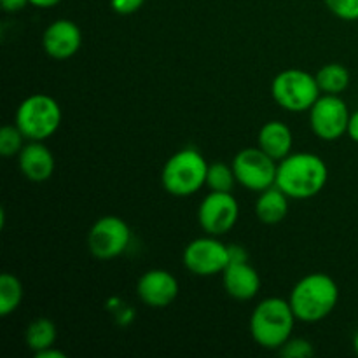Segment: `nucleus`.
Masks as SVG:
<instances>
[{
  "label": "nucleus",
  "instance_id": "obj_1",
  "mask_svg": "<svg viewBox=\"0 0 358 358\" xmlns=\"http://www.w3.org/2000/svg\"><path fill=\"white\" fill-rule=\"evenodd\" d=\"M327 178V164L320 156L294 152L278 161L275 185H278L289 198L308 199L324 191Z\"/></svg>",
  "mask_w": 358,
  "mask_h": 358
},
{
  "label": "nucleus",
  "instance_id": "obj_2",
  "mask_svg": "<svg viewBox=\"0 0 358 358\" xmlns=\"http://www.w3.org/2000/svg\"><path fill=\"white\" fill-rule=\"evenodd\" d=\"M339 301L338 283L325 273H311L292 289L289 303L297 320L315 324L332 313Z\"/></svg>",
  "mask_w": 358,
  "mask_h": 358
},
{
  "label": "nucleus",
  "instance_id": "obj_3",
  "mask_svg": "<svg viewBox=\"0 0 358 358\" xmlns=\"http://www.w3.org/2000/svg\"><path fill=\"white\" fill-rule=\"evenodd\" d=\"M296 315L289 301L268 297L255 306L250 317V334L261 348L280 350L292 338Z\"/></svg>",
  "mask_w": 358,
  "mask_h": 358
},
{
  "label": "nucleus",
  "instance_id": "obj_4",
  "mask_svg": "<svg viewBox=\"0 0 358 358\" xmlns=\"http://www.w3.org/2000/svg\"><path fill=\"white\" fill-rule=\"evenodd\" d=\"M208 163L196 149H182L164 163L161 184L164 191L177 198H187L206 185Z\"/></svg>",
  "mask_w": 358,
  "mask_h": 358
},
{
  "label": "nucleus",
  "instance_id": "obj_5",
  "mask_svg": "<svg viewBox=\"0 0 358 358\" xmlns=\"http://www.w3.org/2000/svg\"><path fill=\"white\" fill-rule=\"evenodd\" d=\"M14 124L20 128L27 140L44 142L58 131L62 124V108L49 94H30L17 107Z\"/></svg>",
  "mask_w": 358,
  "mask_h": 358
},
{
  "label": "nucleus",
  "instance_id": "obj_6",
  "mask_svg": "<svg viewBox=\"0 0 358 358\" xmlns=\"http://www.w3.org/2000/svg\"><path fill=\"white\" fill-rule=\"evenodd\" d=\"M273 100L289 112H306L320 98L317 77L299 69L280 72L271 83Z\"/></svg>",
  "mask_w": 358,
  "mask_h": 358
},
{
  "label": "nucleus",
  "instance_id": "obj_7",
  "mask_svg": "<svg viewBox=\"0 0 358 358\" xmlns=\"http://www.w3.org/2000/svg\"><path fill=\"white\" fill-rule=\"evenodd\" d=\"M231 164H233L238 184L243 185L248 191L262 192L264 189L275 185L278 161L273 159L259 147L241 149Z\"/></svg>",
  "mask_w": 358,
  "mask_h": 358
},
{
  "label": "nucleus",
  "instance_id": "obj_8",
  "mask_svg": "<svg viewBox=\"0 0 358 358\" xmlns=\"http://www.w3.org/2000/svg\"><path fill=\"white\" fill-rule=\"evenodd\" d=\"M131 240L129 226L115 215H105L93 224L87 234V247L93 257L110 261L128 248Z\"/></svg>",
  "mask_w": 358,
  "mask_h": 358
},
{
  "label": "nucleus",
  "instance_id": "obj_9",
  "mask_svg": "<svg viewBox=\"0 0 358 358\" xmlns=\"http://www.w3.org/2000/svg\"><path fill=\"white\" fill-rule=\"evenodd\" d=\"M184 266L196 276H213L224 273L231 262V250L217 236L196 238L185 247Z\"/></svg>",
  "mask_w": 358,
  "mask_h": 358
},
{
  "label": "nucleus",
  "instance_id": "obj_10",
  "mask_svg": "<svg viewBox=\"0 0 358 358\" xmlns=\"http://www.w3.org/2000/svg\"><path fill=\"white\" fill-rule=\"evenodd\" d=\"M350 112L339 94H320L310 108V124L315 135L325 142H334L346 135Z\"/></svg>",
  "mask_w": 358,
  "mask_h": 358
},
{
  "label": "nucleus",
  "instance_id": "obj_11",
  "mask_svg": "<svg viewBox=\"0 0 358 358\" xmlns=\"http://www.w3.org/2000/svg\"><path fill=\"white\" fill-rule=\"evenodd\" d=\"M238 217H240V205L233 192L210 191L198 208L199 226L212 236L229 233L236 226Z\"/></svg>",
  "mask_w": 358,
  "mask_h": 358
},
{
  "label": "nucleus",
  "instance_id": "obj_12",
  "mask_svg": "<svg viewBox=\"0 0 358 358\" xmlns=\"http://www.w3.org/2000/svg\"><path fill=\"white\" fill-rule=\"evenodd\" d=\"M140 301L149 308H166L177 299L178 282L166 269H150L136 283Z\"/></svg>",
  "mask_w": 358,
  "mask_h": 358
},
{
  "label": "nucleus",
  "instance_id": "obj_13",
  "mask_svg": "<svg viewBox=\"0 0 358 358\" xmlns=\"http://www.w3.org/2000/svg\"><path fill=\"white\" fill-rule=\"evenodd\" d=\"M83 44L80 28L70 20H56L45 28L42 35L44 51L55 59H69L79 51Z\"/></svg>",
  "mask_w": 358,
  "mask_h": 358
},
{
  "label": "nucleus",
  "instance_id": "obj_14",
  "mask_svg": "<svg viewBox=\"0 0 358 358\" xmlns=\"http://www.w3.org/2000/svg\"><path fill=\"white\" fill-rule=\"evenodd\" d=\"M224 289L233 299L250 301L261 290V276L247 259H234L224 269Z\"/></svg>",
  "mask_w": 358,
  "mask_h": 358
},
{
  "label": "nucleus",
  "instance_id": "obj_15",
  "mask_svg": "<svg viewBox=\"0 0 358 358\" xmlns=\"http://www.w3.org/2000/svg\"><path fill=\"white\" fill-rule=\"evenodd\" d=\"M20 170L27 180L41 184L49 180L55 173V156L51 150L44 145V142H31L28 140L27 145L17 154Z\"/></svg>",
  "mask_w": 358,
  "mask_h": 358
},
{
  "label": "nucleus",
  "instance_id": "obj_16",
  "mask_svg": "<svg viewBox=\"0 0 358 358\" xmlns=\"http://www.w3.org/2000/svg\"><path fill=\"white\" fill-rule=\"evenodd\" d=\"M294 136L287 124L280 121H269L261 128L257 136V147L264 150L275 161H282L292 154Z\"/></svg>",
  "mask_w": 358,
  "mask_h": 358
},
{
  "label": "nucleus",
  "instance_id": "obj_17",
  "mask_svg": "<svg viewBox=\"0 0 358 358\" xmlns=\"http://www.w3.org/2000/svg\"><path fill=\"white\" fill-rule=\"evenodd\" d=\"M287 213H289V196L278 185H271L259 192L257 203H255V215L262 224L275 226L285 219Z\"/></svg>",
  "mask_w": 358,
  "mask_h": 358
},
{
  "label": "nucleus",
  "instance_id": "obj_18",
  "mask_svg": "<svg viewBox=\"0 0 358 358\" xmlns=\"http://www.w3.org/2000/svg\"><path fill=\"white\" fill-rule=\"evenodd\" d=\"M56 338H58V332H56L55 322L45 317L34 320L24 331V341L34 353L42 352L49 346H55Z\"/></svg>",
  "mask_w": 358,
  "mask_h": 358
},
{
  "label": "nucleus",
  "instance_id": "obj_19",
  "mask_svg": "<svg viewBox=\"0 0 358 358\" xmlns=\"http://www.w3.org/2000/svg\"><path fill=\"white\" fill-rule=\"evenodd\" d=\"M318 87L324 94H339L348 90L350 72L341 63H329L317 72Z\"/></svg>",
  "mask_w": 358,
  "mask_h": 358
},
{
  "label": "nucleus",
  "instance_id": "obj_20",
  "mask_svg": "<svg viewBox=\"0 0 358 358\" xmlns=\"http://www.w3.org/2000/svg\"><path fill=\"white\" fill-rule=\"evenodd\" d=\"M23 301V285L10 273L0 276V315L7 317L20 308Z\"/></svg>",
  "mask_w": 358,
  "mask_h": 358
},
{
  "label": "nucleus",
  "instance_id": "obj_21",
  "mask_svg": "<svg viewBox=\"0 0 358 358\" xmlns=\"http://www.w3.org/2000/svg\"><path fill=\"white\" fill-rule=\"evenodd\" d=\"M236 175H234L233 164H224L220 161L208 164L206 171V187L215 192H233L236 184Z\"/></svg>",
  "mask_w": 358,
  "mask_h": 358
},
{
  "label": "nucleus",
  "instance_id": "obj_22",
  "mask_svg": "<svg viewBox=\"0 0 358 358\" xmlns=\"http://www.w3.org/2000/svg\"><path fill=\"white\" fill-rule=\"evenodd\" d=\"M23 140L27 138H24V135L20 131V128L16 124L3 126L0 129V154L3 157L17 156L21 152V149L24 147Z\"/></svg>",
  "mask_w": 358,
  "mask_h": 358
},
{
  "label": "nucleus",
  "instance_id": "obj_23",
  "mask_svg": "<svg viewBox=\"0 0 358 358\" xmlns=\"http://www.w3.org/2000/svg\"><path fill=\"white\" fill-rule=\"evenodd\" d=\"M280 355L287 357V358H310L315 355L313 345H311L308 339L303 338H290L282 348L278 350Z\"/></svg>",
  "mask_w": 358,
  "mask_h": 358
},
{
  "label": "nucleus",
  "instance_id": "obj_24",
  "mask_svg": "<svg viewBox=\"0 0 358 358\" xmlns=\"http://www.w3.org/2000/svg\"><path fill=\"white\" fill-rule=\"evenodd\" d=\"M329 10L339 20L357 21L358 20V0H325Z\"/></svg>",
  "mask_w": 358,
  "mask_h": 358
},
{
  "label": "nucleus",
  "instance_id": "obj_25",
  "mask_svg": "<svg viewBox=\"0 0 358 358\" xmlns=\"http://www.w3.org/2000/svg\"><path fill=\"white\" fill-rule=\"evenodd\" d=\"M143 2L145 0H110V6L117 14L128 16V14L136 13L143 6Z\"/></svg>",
  "mask_w": 358,
  "mask_h": 358
},
{
  "label": "nucleus",
  "instance_id": "obj_26",
  "mask_svg": "<svg viewBox=\"0 0 358 358\" xmlns=\"http://www.w3.org/2000/svg\"><path fill=\"white\" fill-rule=\"evenodd\" d=\"M0 3H2V9L6 13H17V10L24 9L30 3V0H0Z\"/></svg>",
  "mask_w": 358,
  "mask_h": 358
},
{
  "label": "nucleus",
  "instance_id": "obj_27",
  "mask_svg": "<svg viewBox=\"0 0 358 358\" xmlns=\"http://www.w3.org/2000/svg\"><path fill=\"white\" fill-rule=\"evenodd\" d=\"M346 135L353 140V142L358 143V110L353 112L350 115V122H348V129H346Z\"/></svg>",
  "mask_w": 358,
  "mask_h": 358
},
{
  "label": "nucleus",
  "instance_id": "obj_28",
  "mask_svg": "<svg viewBox=\"0 0 358 358\" xmlns=\"http://www.w3.org/2000/svg\"><path fill=\"white\" fill-rule=\"evenodd\" d=\"M35 357L37 358H65V353L59 352V350H56L55 346H49V348L42 350V352L35 353Z\"/></svg>",
  "mask_w": 358,
  "mask_h": 358
},
{
  "label": "nucleus",
  "instance_id": "obj_29",
  "mask_svg": "<svg viewBox=\"0 0 358 358\" xmlns=\"http://www.w3.org/2000/svg\"><path fill=\"white\" fill-rule=\"evenodd\" d=\"M62 0H30V6L38 7V9H49V7H55Z\"/></svg>",
  "mask_w": 358,
  "mask_h": 358
},
{
  "label": "nucleus",
  "instance_id": "obj_30",
  "mask_svg": "<svg viewBox=\"0 0 358 358\" xmlns=\"http://www.w3.org/2000/svg\"><path fill=\"white\" fill-rule=\"evenodd\" d=\"M353 348H355V352H357V355H358V331H357L355 338H353Z\"/></svg>",
  "mask_w": 358,
  "mask_h": 358
}]
</instances>
